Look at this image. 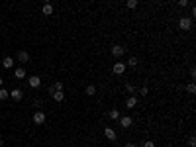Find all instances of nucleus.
<instances>
[{"label":"nucleus","instance_id":"nucleus-1","mask_svg":"<svg viewBox=\"0 0 196 147\" xmlns=\"http://www.w3.org/2000/svg\"><path fill=\"white\" fill-rule=\"evenodd\" d=\"M178 28H181V29H184V32L192 29V18H184V16H182V18L178 20Z\"/></svg>","mask_w":196,"mask_h":147},{"label":"nucleus","instance_id":"nucleus-2","mask_svg":"<svg viewBox=\"0 0 196 147\" xmlns=\"http://www.w3.org/2000/svg\"><path fill=\"white\" fill-rule=\"evenodd\" d=\"M126 53V47L124 45H120V43H116V45H112V57H116V59H120Z\"/></svg>","mask_w":196,"mask_h":147},{"label":"nucleus","instance_id":"nucleus-3","mask_svg":"<svg viewBox=\"0 0 196 147\" xmlns=\"http://www.w3.org/2000/svg\"><path fill=\"white\" fill-rule=\"evenodd\" d=\"M118 124L122 125L124 129H128V128H131V125H133V120H131L130 116H120L118 118Z\"/></svg>","mask_w":196,"mask_h":147},{"label":"nucleus","instance_id":"nucleus-4","mask_svg":"<svg viewBox=\"0 0 196 147\" xmlns=\"http://www.w3.org/2000/svg\"><path fill=\"white\" fill-rule=\"evenodd\" d=\"M112 71H114V75H124L126 73V63L124 61H116L114 67H112Z\"/></svg>","mask_w":196,"mask_h":147},{"label":"nucleus","instance_id":"nucleus-5","mask_svg":"<svg viewBox=\"0 0 196 147\" xmlns=\"http://www.w3.org/2000/svg\"><path fill=\"white\" fill-rule=\"evenodd\" d=\"M33 124H37V125L45 124V112L43 110H37L35 114H33Z\"/></svg>","mask_w":196,"mask_h":147},{"label":"nucleus","instance_id":"nucleus-6","mask_svg":"<svg viewBox=\"0 0 196 147\" xmlns=\"http://www.w3.org/2000/svg\"><path fill=\"white\" fill-rule=\"evenodd\" d=\"M10 96H12V100H16V102H20V100L24 98V92L20 90V88H12V90H10Z\"/></svg>","mask_w":196,"mask_h":147},{"label":"nucleus","instance_id":"nucleus-7","mask_svg":"<svg viewBox=\"0 0 196 147\" xmlns=\"http://www.w3.org/2000/svg\"><path fill=\"white\" fill-rule=\"evenodd\" d=\"M104 137H106L108 141H116V132L112 128H104Z\"/></svg>","mask_w":196,"mask_h":147},{"label":"nucleus","instance_id":"nucleus-8","mask_svg":"<svg viewBox=\"0 0 196 147\" xmlns=\"http://www.w3.org/2000/svg\"><path fill=\"white\" fill-rule=\"evenodd\" d=\"M28 85H30L32 88H37V86L41 85V79L37 77V75H33V77H30V79H28Z\"/></svg>","mask_w":196,"mask_h":147},{"label":"nucleus","instance_id":"nucleus-9","mask_svg":"<svg viewBox=\"0 0 196 147\" xmlns=\"http://www.w3.org/2000/svg\"><path fill=\"white\" fill-rule=\"evenodd\" d=\"M135 106H137V96H130L128 102H126V108H128V110H133Z\"/></svg>","mask_w":196,"mask_h":147},{"label":"nucleus","instance_id":"nucleus-10","mask_svg":"<svg viewBox=\"0 0 196 147\" xmlns=\"http://www.w3.org/2000/svg\"><path fill=\"white\" fill-rule=\"evenodd\" d=\"M51 96H53V100H55V102H63V100H65V92L63 90H55Z\"/></svg>","mask_w":196,"mask_h":147},{"label":"nucleus","instance_id":"nucleus-11","mask_svg":"<svg viewBox=\"0 0 196 147\" xmlns=\"http://www.w3.org/2000/svg\"><path fill=\"white\" fill-rule=\"evenodd\" d=\"M14 77L20 79V81H22V79H26V69H24V67H18V69L14 71Z\"/></svg>","mask_w":196,"mask_h":147},{"label":"nucleus","instance_id":"nucleus-12","mask_svg":"<svg viewBox=\"0 0 196 147\" xmlns=\"http://www.w3.org/2000/svg\"><path fill=\"white\" fill-rule=\"evenodd\" d=\"M18 61H20V63H28V61H30L28 51H24V49H22V51H18Z\"/></svg>","mask_w":196,"mask_h":147},{"label":"nucleus","instance_id":"nucleus-13","mask_svg":"<svg viewBox=\"0 0 196 147\" xmlns=\"http://www.w3.org/2000/svg\"><path fill=\"white\" fill-rule=\"evenodd\" d=\"M2 67L4 69H12V67H14V59L12 57H4L2 59Z\"/></svg>","mask_w":196,"mask_h":147},{"label":"nucleus","instance_id":"nucleus-14","mask_svg":"<svg viewBox=\"0 0 196 147\" xmlns=\"http://www.w3.org/2000/svg\"><path fill=\"white\" fill-rule=\"evenodd\" d=\"M108 118H110V120H116V122H118V118H120V110H118V108H112V110L108 112Z\"/></svg>","mask_w":196,"mask_h":147},{"label":"nucleus","instance_id":"nucleus-15","mask_svg":"<svg viewBox=\"0 0 196 147\" xmlns=\"http://www.w3.org/2000/svg\"><path fill=\"white\" fill-rule=\"evenodd\" d=\"M41 12H43V16H51L53 14V6H51V4H43Z\"/></svg>","mask_w":196,"mask_h":147},{"label":"nucleus","instance_id":"nucleus-16","mask_svg":"<svg viewBox=\"0 0 196 147\" xmlns=\"http://www.w3.org/2000/svg\"><path fill=\"white\" fill-rule=\"evenodd\" d=\"M85 92H86V96H94V94H96V86H94V85H88V86L85 88Z\"/></svg>","mask_w":196,"mask_h":147},{"label":"nucleus","instance_id":"nucleus-17","mask_svg":"<svg viewBox=\"0 0 196 147\" xmlns=\"http://www.w3.org/2000/svg\"><path fill=\"white\" fill-rule=\"evenodd\" d=\"M10 98V90H6V88H0V100H8Z\"/></svg>","mask_w":196,"mask_h":147},{"label":"nucleus","instance_id":"nucleus-18","mask_svg":"<svg viewBox=\"0 0 196 147\" xmlns=\"http://www.w3.org/2000/svg\"><path fill=\"white\" fill-rule=\"evenodd\" d=\"M137 4H139V0H128V2H126V6L130 8V10H135V8H137Z\"/></svg>","mask_w":196,"mask_h":147},{"label":"nucleus","instance_id":"nucleus-19","mask_svg":"<svg viewBox=\"0 0 196 147\" xmlns=\"http://www.w3.org/2000/svg\"><path fill=\"white\" fill-rule=\"evenodd\" d=\"M186 92H188V94H194V92H196V85H194V82L186 85Z\"/></svg>","mask_w":196,"mask_h":147},{"label":"nucleus","instance_id":"nucleus-20","mask_svg":"<svg viewBox=\"0 0 196 147\" xmlns=\"http://www.w3.org/2000/svg\"><path fill=\"white\" fill-rule=\"evenodd\" d=\"M126 90H128V92H130V94H133V92H135V90H137V88H135V86H133V85H131V82H126Z\"/></svg>","mask_w":196,"mask_h":147},{"label":"nucleus","instance_id":"nucleus-21","mask_svg":"<svg viewBox=\"0 0 196 147\" xmlns=\"http://www.w3.org/2000/svg\"><path fill=\"white\" fill-rule=\"evenodd\" d=\"M128 65L130 67H137V57H130L128 59Z\"/></svg>","mask_w":196,"mask_h":147},{"label":"nucleus","instance_id":"nucleus-22","mask_svg":"<svg viewBox=\"0 0 196 147\" xmlns=\"http://www.w3.org/2000/svg\"><path fill=\"white\" fill-rule=\"evenodd\" d=\"M139 94H141V96H147V94H149V88H147V86H141V88H139Z\"/></svg>","mask_w":196,"mask_h":147},{"label":"nucleus","instance_id":"nucleus-23","mask_svg":"<svg viewBox=\"0 0 196 147\" xmlns=\"http://www.w3.org/2000/svg\"><path fill=\"white\" fill-rule=\"evenodd\" d=\"M53 88H55V90H63V82H55Z\"/></svg>","mask_w":196,"mask_h":147},{"label":"nucleus","instance_id":"nucleus-24","mask_svg":"<svg viewBox=\"0 0 196 147\" xmlns=\"http://www.w3.org/2000/svg\"><path fill=\"white\" fill-rule=\"evenodd\" d=\"M143 147H155V143H153V141H145Z\"/></svg>","mask_w":196,"mask_h":147},{"label":"nucleus","instance_id":"nucleus-25","mask_svg":"<svg viewBox=\"0 0 196 147\" xmlns=\"http://www.w3.org/2000/svg\"><path fill=\"white\" fill-rule=\"evenodd\" d=\"M188 145H190V147L196 145V139H194V137H190V139H188Z\"/></svg>","mask_w":196,"mask_h":147},{"label":"nucleus","instance_id":"nucleus-26","mask_svg":"<svg viewBox=\"0 0 196 147\" xmlns=\"http://www.w3.org/2000/svg\"><path fill=\"white\" fill-rule=\"evenodd\" d=\"M178 4L181 6H188V0H178Z\"/></svg>","mask_w":196,"mask_h":147},{"label":"nucleus","instance_id":"nucleus-27","mask_svg":"<svg viewBox=\"0 0 196 147\" xmlns=\"http://www.w3.org/2000/svg\"><path fill=\"white\" fill-rule=\"evenodd\" d=\"M2 85H4V79H2V77H0V88H2Z\"/></svg>","mask_w":196,"mask_h":147},{"label":"nucleus","instance_id":"nucleus-28","mask_svg":"<svg viewBox=\"0 0 196 147\" xmlns=\"http://www.w3.org/2000/svg\"><path fill=\"white\" fill-rule=\"evenodd\" d=\"M126 147H135V145H133V143H126Z\"/></svg>","mask_w":196,"mask_h":147},{"label":"nucleus","instance_id":"nucleus-29","mask_svg":"<svg viewBox=\"0 0 196 147\" xmlns=\"http://www.w3.org/2000/svg\"><path fill=\"white\" fill-rule=\"evenodd\" d=\"M4 145V139H2V137H0V147H2Z\"/></svg>","mask_w":196,"mask_h":147},{"label":"nucleus","instance_id":"nucleus-30","mask_svg":"<svg viewBox=\"0 0 196 147\" xmlns=\"http://www.w3.org/2000/svg\"><path fill=\"white\" fill-rule=\"evenodd\" d=\"M43 2H45V4H51V0H43Z\"/></svg>","mask_w":196,"mask_h":147},{"label":"nucleus","instance_id":"nucleus-31","mask_svg":"<svg viewBox=\"0 0 196 147\" xmlns=\"http://www.w3.org/2000/svg\"><path fill=\"white\" fill-rule=\"evenodd\" d=\"M151 2H157V0H151Z\"/></svg>","mask_w":196,"mask_h":147}]
</instances>
